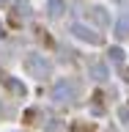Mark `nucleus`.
<instances>
[{
    "instance_id": "f257e3e1",
    "label": "nucleus",
    "mask_w": 129,
    "mask_h": 132,
    "mask_svg": "<svg viewBox=\"0 0 129 132\" xmlns=\"http://www.w3.org/2000/svg\"><path fill=\"white\" fill-rule=\"evenodd\" d=\"M74 33H77L82 41H91V44H96V41H99V36H93V33H91L88 28H82V25H74Z\"/></svg>"
},
{
    "instance_id": "f03ea898",
    "label": "nucleus",
    "mask_w": 129,
    "mask_h": 132,
    "mask_svg": "<svg viewBox=\"0 0 129 132\" xmlns=\"http://www.w3.org/2000/svg\"><path fill=\"white\" fill-rule=\"evenodd\" d=\"M110 55H113V61H124V50H110Z\"/></svg>"
}]
</instances>
